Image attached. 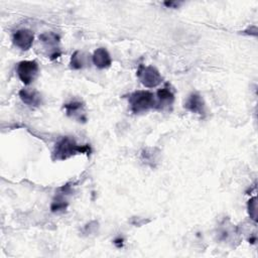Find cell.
Returning <instances> with one entry per match:
<instances>
[{
	"label": "cell",
	"instance_id": "cell-9",
	"mask_svg": "<svg viewBox=\"0 0 258 258\" xmlns=\"http://www.w3.org/2000/svg\"><path fill=\"white\" fill-rule=\"evenodd\" d=\"M174 101V94L169 87L165 86L159 89L156 93V109L163 110L172 105Z\"/></svg>",
	"mask_w": 258,
	"mask_h": 258
},
{
	"label": "cell",
	"instance_id": "cell-4",
	"mask_svg": "<svg viewBox=\"0 0 258 258\" xmlns=\"http://www.w3.org/2000/svg\"><path fill=\"white\" fill-rule=\"evenodd\" d=\"M39 67L35 60H22L18 62L16 73L24 85L31 84L38 75Z\"/></svg>",
	"mask_w": 258,
	"mask_h": 258
},
{
	"label": "cell",
	"instance_id": "cell-10",
	"mask_svg": "<svg viewBox=\"0 0 258 258\" xmlns=\"http://www.w3.org/2000/svg\"><path fill=\"white\" fill-rule=\"evenodd\" d=\"M92 60L94 64L101 70L107 69L112 64L111 55L108 52V50L104 47H99L94 51L92 55Z\"/></svg>",
	"mask_w": 258,
	"mask_h": 258
},
{
	"label": "cell",
	"instance_id": "cell-14",
	"mask_svg": "<svg viewBox=\"0 0 258 258\" xmlns=\"http://www.w3.org/2000/svg\"><path fill=\"white\" fill-rule=\"evenodd\" d=\"M257 203H256V198H252L251 200H249L248 202V212L250 215V218L254 221H256V217H257Z\"/></svg>",
	"mask_w": 258,
	"mask_h": 258
},
{
	"label": "cell",
	"instance_id": "cell-11",
	"mask_svg": "<svg viewBox=\"0 0 258 258\" xmlns=\"http://www.w3.org/2000/svg\"><path fill=\"white\" fill-rule=\"evenodd\" d=\"M63 108L67 112V115L73 118H78L79 120L86 121L84 113V104L79 101H72L63 105Z\"/></svg>",
	"mask_w": 258,
	"mask_h": 258
},
{
	"label": "cell",
	"instance_id": "cell-6",
	"mask_svg": "<svg viewBox=\"0 0 258 258\" xmlns=\"http://www.w3.org/2000/svg\"><path fill=\"white\" fill-rule=\"evenodd\" d=\"M33 39H34L33 32L26 28L16 30L12 36V41L14 45L20 48L21 50L29 49L33 43Z\"/></svg>",
	"mask_w": 258,
	"mask_h": 258
},
{
	"label": "cell",
	"instance_id": "cell-13",
	"mask_svg": "<svg viewBox=\"0 0 258 258\" xmlns=\"http://www.w3.org/2000/svg\"><path fill=\"white\" fill-rule=\"evenodd\" d=\"M67 206H68V203L66 202L63 197L62 196H57L54 199V201L52 202L50 209H51L52 212H59V211L66 210Z\"/></svg>",
	"mask_w": 258,
	"mask_h": 258
},
{
	"label": "cell",
	"instance_id": "cell-8",
	"mask_svg": "<svg viewBox=\"0 0 258 258\" xmlns=\"http://www.w3.org/2000/svg\"><path fill=\"white\" fill-rule=\"evenodd\" d=\"M183 107L186 110H188L192 113H197L199 115H205L206 114L205 102H204L202 96L199 95L198 93H191L187 97Z\"/></svg>",
	"mask_w": 258,
	"mask_h": 258
},
{
	"label": "cell",
	"instance_id": "cell-2",
	"mask_svg": "<svg viewBox=\"0 0 258 258\" xmlns=\"http://www.w3.org/2000/svg\"><path fill=\"white\" fill-rule=\"evenodd\" d=\"M130 110L134 114H141L150 109H156V98L149 91H135L128 97Z\"/></svg>",
	"mask_w": 258,
	"mask_h": 258
},
{
	"label": "cell",
	"instance_id": "cell-1",
	"mask_svg": "<svg viewBox=\"0 0 258 258\" xmlns=\"http://www.w3.org/2000/svg\"><path fill=\"white\" fill-rule=\"evenodd\" d=\"M91 151L92 149L90 145H79L75 139L71 137H63L56 142L52 152V158L56 160H64L79 153L90 154Z\"/></svg>",
	"mask_w": 258,
	"mask_h": 258
},
{
	"label": "cell",
	"instance_id": "cell-15",
	"mask_svg": "<svg viewBox=\"0 0 258 258\" xmlns=\"http://www.w3.org/2000/svg\"><path fill=\"white\" fill-rule=\"evenodd\" d=\"M164 5L167 7H176V6H178V3L170 1V2H164Z\"/></svg>",
	"mask_w": 258,
	"mask_h": 258
},
{
	"label": "cell",
	"instance_id": "cell-7",
	"mask_svg": "<svg viewBox=\"0 0 258 258\" xmlns=\"http://www.w3.org/2000/svg\"><path fill=\"white\" fill-rule=\"evenodd\" d=\"M19 97L21 101L29 107H39L42 104V96L35 89H21L19 91Z\"/></svg>",
	"mask_w": 258,
	"mask_h": 258
},
{
	"label": "cell",
	"instance_id": "cell-12",
	"mask_svg": "<svg viewBox=\"0 0 258 258\" xmlns=\"http://www.w3.org/2000/svg\"><path fill=\"white\" fill-rule=\"evenodd\" d=\"M86 56L83 52H81L80 50H77L74 52V54L71 57V61H70V67L73 70H80L83 69L86 64Z\"/></svg>",
	"mask_w": 258,
	"mask_h": 258
},
{
	"label": "cell",
	"instance_id": "cell-3",
	"mask_svg": "<svg viewBox=\"0 0 258 258\" xmlns=\"http://www.w3.org/2000/svg\"><path fill=\"white\" fill-rule=\"evenodd\" d=\"M137 78L146 88H155L162 82L159 71L152 66L140 64L137 70Z\"/></svg>",
	"mask_w": 258,
	"mask_h": 258
},
{
	"label": "cell",
	"instance_id": "cell-5",
	"mask_svg": "<svg viewBox=\"0 0 258 258\" xmlns=\"http://www.w3.org/2000/svg\"><path fill=\"white\" fill-rule=\"evenodd\" d=\"M39 40L42 42L43 46L49 50V56L51 59H54L60 55L58 48L59 36L54 32H44L39 35Z\"/></svg>",
	"mask_w": 258,
	"mask_h": 258
}]
</instances>
